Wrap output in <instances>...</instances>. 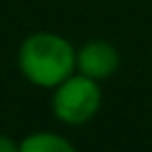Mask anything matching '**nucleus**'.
I'll use <instances>...</instances> for the list:
<instances>
[{
	"instance_id": "nucleus-4",
	"label": "nucleus",
	"mask_w": 152,
	"mask_h": 152,
	"mask_svg": "<svg viewBox=\"0 0 152 152\" xmlns=\"http://www.w3.org/2000/svg\"><path fill=\"white\" fill-rule=\"evenodd\" d=\"M19 152H76V147L50 131H36L19 142Z\"/></svg>"
},
{
	"instance_id": "nucleus-1",
	"label": "nucleus",
	"mask_w": 152,
	"mask_h": 152,
	"mask_svg": "<svg viewBox=\"0 0 152 152\" xmlns=\"http://www.w3.org/2000/svg\"><path fill=\"white\" fill-rule=\"evenodd\" d=\"M17 64L21 76L38 88H55L76 71L74 45L52 31H38L19 45Z\"/></svg>"
},
{
	"instance_id": "nucleus-5",
	"label": "nucleus",
	"mask_w": 152,
	"mask_h": 152,
	"mask_svg": "<svg viewBox=\"0 0 152 152\" xmlns=\"http://www.w3.org/2000/svg\"><path fill=\"white\" fill-rule=\"evenodd\" d=\"M0 152H19V142H14L10 135H0Z\"/></svg>"
},
{
	"instance_id": "nucleus-2",
	"label": "nucleus",
	"mask_w": 152,
	"mask_h": 152,
	"mask_svg": "<svg viewBox=\"0 0 152 152\" xmlns=\"http://www.w3.org/2000/svg\"><path fill=\"white\" fill-rule=\"evenodd\" d=\"M52 112L62 124L78 126L90 121L100 104H102V90L100 81L88 78L83 74H71L59 86H55L52 93Z\"/></svg>"
},
{
	"instance_id": "nucleus-3",
	"label": "nucleus",
	"mask_w": 152,
	"mask_h": 152,
	"mask_svg": "<svg viewBox=\"0 0 152 152\" xmlns=\"http://www.w3.org/2000/svg\"><path fill=\"white\" fill-rule=\"evenodd\" d=\"M76 69L88 78L104 81L119 69V50L107 40H90L76 52Z\"/></svg>"
}]
</instances>
